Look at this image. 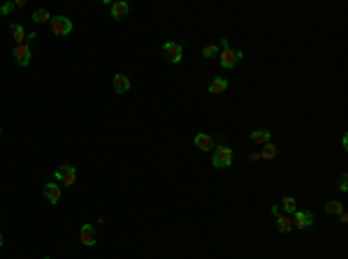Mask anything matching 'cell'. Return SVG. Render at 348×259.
Here are the masks:
<instances>
[{
    "label": "cell",
    "mask_w": 348,
    "mask_h": 259,
    "mask_svg": "<svg viewBox=\"0 0 348 259\" xmlns=\"http://www.w3.org/2000/svg\"><path fill=\"white\" fill-rule=\"evenodd\" d=\"M221 53V46L218 44H204L202 46V56L204 58H214V56H218Z\"/></svg>",
    "instance_id": "ac0fdd59"
},
{
    "label": "cell",
    "mask_w": 348,
    "mask_h": 259,
    "mask_svg": "<svg viewBox=\"0 0 348 259\" xmlns=\"http://www.w3.org/2000/svg\"><path fill=\"white\" fill-rule=\"evenodd\" d=\"M242 56H244L242 51H232V49H223V51L218 53V62H221V67H225V70H232V67L237 65V61H239Z\"/></svg>",
    "instance_id": "8992f818"
},
{
    "label": "cell",
    "mask_w": 348,
    "mask_h": 259,
    "mask_svg": "<svg viewBox=\"0 0 348 259\" xmlns=\"http://www.w3.org/2000/svg\"><path fill=\"white\" fill-rule=\"evenodd\" d=\"M163 56H165L167 62L177 65V62L181 61V56H183V46H181L179 42H165V44H163Z\"/></svg>",
    "instance_id": "3957f363"
},
{
    "label": "cell",
    "mask_w": 348,
    "mask_h": 259,
    "mask_svg": "<svg viewBox=\"0 0 348 259\" xmlns=\"http://www.w3.org/2000/svg\"><path fill=\"white\" fill-rule=\"evenodd\" d=\"M56 181L61 187H70L77 181V169L72 165H63L61 169H56Z\"/></svg>",
    "instance_id": "7a4b0ae2"
},
{
    "label": "cell",
    "mask_w": 348,
    "mask_h": 259,
    "mask_svg": "<svg viewBox=\"0 0 348 259\" xmlns=\"http://www.w3.org/2000/svg\"><path fill=\"white\" fill-rule=\"evenodd\" d=\"M339 190H341V192H346L348 190V176L346 174H341V176H339Z\"/></svg>",
    "instance_id": "603a6c76"
},
{
    "label": "cell",
    "mask_w": 348,
    "mask_h": 259,
    "mask_svg": "<svg viewBox=\"0 0 348 259\" xmlns=\"http://www.w3.org/2000/svg\"><path fill=\"white\" fill-rule=\"evenodd\" d=\"M51 30H53V35L65 37V35H70V32L74 30V26L67 16H51Z\"/></svg>",
    "instance_id": "277c9868"
},
{
    "label": "cell",
    "mask_w": 348,
    "mask_h": 259,
    "mask_svg": "<svg viewBox=\"0 0 348 259\" xmlns=\"http://www.w3.org/2000/svg\"><path fill=\"white\" fill-rule=\"evenodd\" d=\"M12 10H14V2H5V5H0V14H2V16L12 14Z\"/></svg>",
    "instance_id": "7402d4cb"
},
{
    "label": "cell",
    "mask_w": 348,
    "mask_h": 259,
    "mask_svg": "<svg viewBox=\"0 0 348 259\" xmlns=\"http://www.w3.org/2000/svg\"><path fill=\"white\" fill-rule=\"evenodd\" d=\"M290 220H293V227H297V229H309L314 222H316V218H314L311 211H295Z\"/></svg>",
    "instance_id": "5b68a950"
},
{
    "label": "cell",
    "mask_w": 348,
    "mask_h": 259,
    "mask_svg": "<svg viewBox=\"0 0 348 259\" xmlns=\"http://www.w3.org/2000/svg\"><path fill=\"white\" fill-rule=\"evenodd\" d=\"M12 56H14V61L19 62L21 67H26L28 62H31V46L23 42V44H17L14 49H12Z\"/></svg>",
    "instance_id": "52a82bcc"
},
{
    "label": "cell",
    "mask_w": 348,
    "mask_h": 259,
    "mask_svg": "<svg viewBox=\"0 0 348 259\" xmlns=\"http://www.w3.org/2000/svg\"><path fill=\"white\" fill-rule=\"evenodd\" d=\"M2 243H5V239H2V231H0V248H2Z\"/></svg>",
    "instance_id": "d4e9b609"
},
{
    "label": "cell",
    "mask_w": 348,
    "mask_h": 259,
    "mask_svg": "<svg viewBox=\"0 0 348 259\" xmlns=\"http://www.w3.org/2000/svg\"><path fill=\"white\" fill-rule=\"evenodd\" d=\"M232 160H234V153H232L230 146H216L214 148V153H211V165L216 167V169H225V167L232 165Z\"/></svg>",
    "instance_id": "6da1fadb"
},
{
    "label": "cell",
    "mask_w": 348,
    "mask_h": 259,
    "mask_svg": "<svg viewBox=\"0 0 348 259\" xmlns=\"http://www.w3.org/2000/svg\"><path fill=\"white\" fill-rule=\"evenodd\" d=\"M31 19L35 21V23H47V21H51V16H49V12L47 10H35Z\"/></svg>",
    "instance_id": "d6986e66"
},
{
    "label": "cell",
    "mask_w": 348,
    "mask_h": 259,
    "mask_svg": "<svg viewBox=\"0 0 348 259\" xmlns=\"http://www.w3.org/2000/svg\"><path fill=\"white\" fill-rule=\"evenodd\" d=\"M269 139H272V132H269L267 127H260V130H253V132H251V141H253V144L265 146V144H269Z\"/></svg>",
    "instance_id": "30bf717a"
},
{
    "label": "cell",
    "mask_w": 348,
    "mask_h": 259,
    "mask_svg": "<svg viewBox=\"0 0 348 259\" xmlns=\"http://www.w3.org/2000/svg\"><path fill=\"white\" fill-rule=\"evenodd\" d=\"M281 206H283L285 213H295V211H297V201H295V197H283Z\"/></svg>",
    "instance_id": "ffe728a7"
},
{
    "label": "cell",
    "mask_w": 348,
    "mask_h": 259,
    "mask_svg": "<svg viewBox=\"0 0 348 259\" xmlns=\"http://www.w3.org/2000/svg\"><path fill=\"white\" fill-rule=\"evenodd\" d=\"M276 153H279V151H276V146H274V144H265V148H263V153H260V157H263V160H272V157H276Z\"/></svg>",
    "instance_id": "44dd1931"
},
{
    "label": "cell",
    "mask_w": 348,
    "mask_h": 259,
    "mask_svg": "<svg viewBox=\"0 0 348 259\" xmlns=\"http://www.w3.org/2000/svg\"><path fill=\"white\" fill-rule=\"evenodd\" d=\"M79 239H82V243H84L86 248H93V245H95L93 225H82V229H79Z\"/></svg>",
    "instance_id": "ba28073f"
},
{
    "label": "cell",
    "mask_w": 348,
    "mask_h": 259,
    "mask_svg": "<svg viewBox=\"0 0 348 259\" xmlns=\"http://www.w3.org/2000/svg\"><path fill=\"white\" fill-rule=\"evenodd\" d=\"M112 83H114L116 93H128V91H130V79H128L126 74H114Z\"/></svg>",
    "instance_id": "8fae6325"
},
{
    "label": "cell",
    "mask_w": 348,
    "mask_h": 259,
    "mask_svg": "<svg viewBox=\"0 0 348 259\" xmlns=\"http://www.w3.org/2000/svg\"><path fill=\"white\" fill-rule=\"evenodd\" d=\"M10 30H12V37H14L17 44H23V42H26V30H23L21 23H12Z\"/></svg>",
    "instance_id": "2e32d148"
},
{
    "label": "cell",
    "mask_w": 348,
    "mask_h": 259,
    "mask_svg": "<svg viewBox=\"0 0 348 259\" xmlns=\"http://www.w3.org/2000/svg\"><path fill=\"white\" fill-rule=\"evenodd\" d=\"M276 229H279L281 234H288V231L293 229V220L288 218V215H281V213H279V215H276Z\"/></svg>",
    "instance_id": "9a60e30c"
},
{
    "label": "cell",
    "mask_w": 348,
    "mask_h": 259,
    "mask_svg": "<svg viewBox=\"0 0 348 259\" xmlns=\"http://www.w3.org/2000/svg\"><path fill=\"white\" fill-rule=\"evenodd\" d=\"M128 12H130V5H128V2H114V5H112V19H116V21L126 19Z\"/></svg>",
    "instance_id": "4fadbf2b"
},
{
    "label": "cell",
    "mask_w": 348,
    "mask_h": 259,
    "mask_svg": "<svg viewBox=\"0 0 348 259\" xmlns=\"http://www.w3.org/2000/svg\"><path fill=\"white\" fill-rule=\"evenodd\" d=\"M61 195H63L61 185H56V183H47V185H44V197L49 199L51 204H58V201H61Z\"/></svg>",
    "instance_id": "9c48e42d"
},
{
    "label": "cell",
    "mask_w": 348,
    "mask_h": 259,
    "mask_svg": "<svg viewBox=\"0 0 348 259\" xmlns=\"http://www.w3.org/2000/svg\"><path fill=\"white\" fill-rule=\"evenodd\" d=\"M228 91V81L223 79V76H216V79H211L209 81V93L211 95H221Z\"/></svg>",
    "instance_id": "5bb4252c"
},
{
    "label": "cell",
    "mask_w": 348,
    "mask_h": 259,
    "mask_svg": "<svg viewBox=\"0 0 348 259\" xmlns=\"http://www.w3.org/2000/svg\"><path fill=\"white\" fill-rule=\"evenodd\" d=\"M35 42H37V32H31V35H26V44H28V46H33Z\"/></svg>",
    "instance_id": "cb8c5ba5"
},
{
    "label": "cell",
    "mask_w": 348,
    "mask_h": 259,
    "mask_svg": "<svg viewBox=\"0 0 348 259\" xmlns=\"http://www.w3.org/2000/svg\"><path fill=\"white\" fill-rule=\"evenodd\" d=\"M0 135H2V127H0Z\"/></svg>",
    "instance_id": "484cf974"
},
{
    "label": "cell",
    "mask_w": 348,
    "mask_h": 259,
    "mask_svg": "<svg viewBox=\"0 0 348 259\" xmlns=\"http://www.w3.org/2000/svg\"><path fill=\"white\" fill-rule=\"evenodd\" d=\"M325 213L327 215H341V213H344V204H341V201H327Z\"/></svg>",
    "instance_id": "e0dca14e"
},
{
    "label": "cell",
    "mask_w": 348,
    "mask_h": 259,
    "mask_svg": "<svg viewBox=\"0 0 348 259\" xmlns=\"http://www.w3.org/2000/svg\"><path fill=\"white\" fill-rule=\"evenodd\" d=\"M42 259H49V257H42Z\"/></svg>",
    "instance_id": "4316f807"
},
{
    "label": "cell",
    "mask_w": 348,
    "mask_h": 259,
    "mask_svg": "<svg viewBox=\"0 0 348 259\" xmlns=\"http://www.w3.org/2000/svg\"><path fill=\"white\" fill-rule=\"evenodd\" d=\"M195 146L200 148V151H214V139H211V135H204V132H200V135H195Z\"/></svg>",
    "instance_id": "7c38bea8"
}]
</instances>
